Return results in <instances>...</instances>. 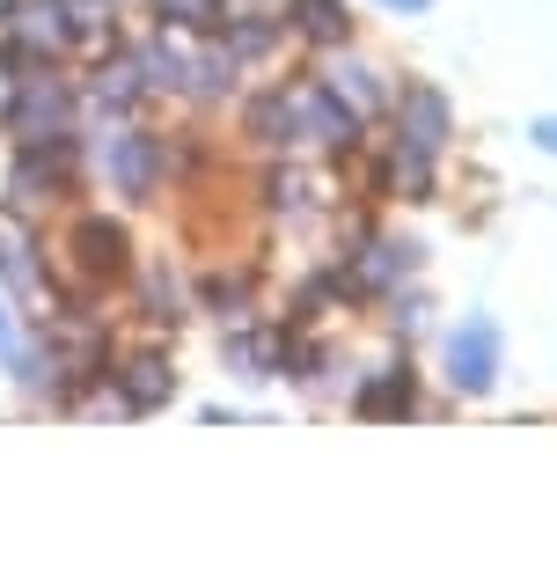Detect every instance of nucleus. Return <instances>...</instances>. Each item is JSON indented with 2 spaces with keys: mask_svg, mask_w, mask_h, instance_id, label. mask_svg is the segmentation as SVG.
<instances>
[{
  "mask_svg": "<svg viewBox=\"0 0 557 565\" xmlns=\"http://www.w3.org/2000/svg\"><path fill=\"white\" fill-rule=\"evenodd\" d=\"M110 177H118L125 191H147V177H154V147H147L140 132H125V140L110 147Z\"/></svg>",
  "mask_w": 557,
  "mask_h": 565,
  "instance_id": "nucleus-5",
  "label": "nucleus"
},
{
  "mask_svg": "<svg viewBox=\"0 0 557 565\" xmlns=\"http://www.w3.org/2000/svg\"><path fill=\"white\" fill-rule=\"evenodd\" d=\"M360 412H374V419H382V412H418V397H411V375H382V382H367V390H360Z\"/></svg>",
  "mask_w": 557,
  "mask_h": 565,
  "instance_id": "nucleus-6",
  "label": "nucleus"
},
{
  "mask_svg": "<svg viewBox=\"0 0 557 565\" xmlns=\"http://www.w3.org/2000/svg\"><path fill=\"white\" fill-rule=\"evenodd\" d=\"M323 88H331L345 110H360V118L382 110V88H374V66L367 60H331V66H323Z\"/></svg>",
  "mask_w": 557,
  "mask_h": 565,
  "instance_id": "nucleus-3",
  "label": "nucleus"
},
{
  "mask_svg": "<svg viewBox=\"0 0 557 565\" xmlns=\"http://www.w3.org/2000/svg\"><path fill=\"white\" fill-rule=\"evenodd\" d=\"M440 375H448L462 397H484V390H492V382H499V323H492V316H470L462 331H448Z\"/></svg>",
  "mask_w": 557,
  "mask_h": 565,
  "instance_id": "nucleus-1",
  "label": "nucleus"
},
{
  "mask_svg": "<svg viewBox=\"0 0 557 565\" xmlns=\"http://www.w3.org/2000/svg\"><path fill=\"white\" fill-rule=\"evenodd\" d=\"M169 15H184V22H213L221 8H213V0H169Z\"/></svg>",
  "mask_w": 557,
  "mask_h": 565,
  "instance_id": "nucleus-8",
  "label": "nucleus"
},
{
  "mask_svg": "<svg viewBox=\"0 0 557 565\" xmlns=\"http://www.w3.org/2000/svg\"><path fill=\"white\" fill-rule=\"evenodd\" d=\"M293 30L315 44H338L345 38V0H293Z\"/></svg>",
  "mask_w": 557,
  "mask_h": 565,
  "instance_id": "nucleus-4",
  "label": "nucleus"
},
{
  "mask_svg": "<svg viewBox=\"0 0 557 565\" xmlns=\"http://www.w3.org/2000/svg\"><path fill=\"white\" fill-rule=\"evenodd\" d=\"M411 265H418V250H404V243H374L367 265H360V279H367V287H396Z\"/></svg>",
  "mask_w": 557,
  "mask_h": 565,
  "instance_id": "nucleus-7",
  "label": "nucleus"
},
{
  "mask_svg": "<svg viewBox=\"0 0 557 565\" xmlns=\"http://www.w3.org/2000/svg\"><path fill=\"white\" fill-rule=\"evenodd\" d=\"M528 140H536L543 154H557V110H550V118H536V126H528Z\"/></svg>",
  "mask_w": 557,
  "mask_h": 565,
  "instance_id": "nucleus-9",
  "label": "nucleus"
},
{
  "mask_svg": "<svg viewBox=\"0 0 557 565\" xmlns=\"http://www.w3.org/2000/svg\"><path fill=\"white\" fill-rule=\"evenodd\" d=\"M396 126H404V140L396 147H411V154H426V162H433L440 147H448V132H454V110H448V96H440V88H404V96H396Z\"/></svg>",
  "mask_w": 557,
  "mask_h": 565,
  "instance_id": "nucleus-2",
  "label": "nucleus"
},
{
  "mask_svg": "<svg viewBox=\"0 0 557 565\" xmlns=\"http://www.w3.org/2000/svg\"><path fill=\"white\" fill-rule=\"evenodd\" d=\"M382 8H396V15H418V8H433V0H382Z\"/></svg>",
  "mask_w": 557,
  "mask_h": 565,
  "instance_id": "nucleus-10",
  "label": "nucleus"
}]
</instances>
